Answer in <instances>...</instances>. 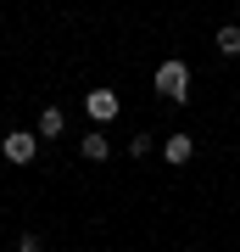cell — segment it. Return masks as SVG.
<instances>
[{
  "mask_svg": "<svg viewBox=\"0 0 240 252\" xmlns=\"http://www.w3.org/2000/svg\"><path fill=\"white\" fill-rule=\"evenodd\" d=\"M0 152H6V162H17V168H28V162L39 157V135H28V129H11V135L0 140Z\"/></svg>",
  "mask_w": 240,
  "mask_h": 252,
  "instance_id": "obj_2",
  "label": "cell"
},
{
  "mask_svg": "<svg viewBox=\"0 0 240 252\" xmlns=\"http://www.w3.org/2000/svg\"><path fill=\"white\" fill-rule=\"evenodd\" d=\"M213 45H218V56H240V28H235V23H223L218 34H213Z\"/></svg>",
  "mask_w": 240,
  "mask_h": 252,
  "instance_id": "obj_7",
  "label": "cell"
},
{
  "mask_svg": "<svg viewBox=\"0 0 240 252\" xmlns=\"http://www.w3.org/2000/svg\"><path fill=\"white\" fill-rule=\"evenodd\" d=\"M62 129H67L62 107H45V112H39V124H34V135H39V140H62Z\"/></svg>",
  "mask_w": 240,
  "mask_h": 252,
  "instance_id": "obj_6",
  "label": "cell"
},
{
  "mask_svg": "<svg viewBox=\"0 0 240 252\" xmlns=\"http://www.w3.org/2000/svg\"><path fill=\"white\" fill-rule=\"evenodd\" d=\"M79 157H84V162H107V157H112V140H107V129L84 135V140H79Z\"/></svg>",
  "mask_w": 240,
  "mask_h": 252,
  "instance_id": "obj_5",
  "label": "cell"
},
{
  "mask_svg": "<svg viewBox=\"0 0 240 252\" xmlns=\"http://www.w3.org/2000/svg\"><path fill=\"white\" fill-rule=\"evenodd\" d=\"M17 252H45V241H39L34 230H28V235H17Z\"/></svg>",
  "mask_w": 240,
  "mask_h": 252,
  "instance_id": "obj_8",
  "label": "cell"
},
{
  "mask_svg": "<svg viewBox=\"0 0 240 252\" xmlns=\"http://www.w3.org/2000/svg\"><path fill=\"white\" fill-rule=\"evenodd\" d=\"M162 157H168L173 168H185V162L196 157V140H190V135H168V140H162Z\"/></svg>",
  "mask_w": 240,
  "mask_h": 252,
  "instance_id": "obj_4",
  "label": "cell"
},
{
  "mask_svg": "<svg viewBox=\"0 0 240 252\" xmlns=\"http://www.w3.org/2000/svg\"><path fill=\"white\" fill-rule=\"evenodd\" d=\"M151 84H157V95H162V101H173V107H179V101L190 95V67H185V62H162Z\"/></svg>",
  "mask_w": 240,
  "mask_h": 252,
  "instance_id": "obj_1",
  "label": "cell"
},
{
  "mask_svg": "<svg viewBox=\"0 0 240 252\" xmlns=\"http://www.w3.org/2000/svg\"><path fill=\"white\" fill-rule=\"evenodd\" d=\"M84 112H89V118H95V124H101V129H107V124H112V118H117V112H123V101H117V90H89V95H84Z\"/></svg>",
  "mask_w": 240,
  "mask_h": 252,
  "instance_id": "obj_3",
  "label": "cell"
}]
</instances>
